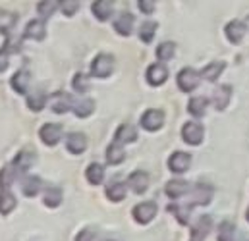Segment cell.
Masks as SVG:
<instances>
[{"label": "cell", "instance_id": "cell-1", "mask_svg": "<svg viewBox=\"0 0 249 241\" xmlns=\"http://www.w3.org/2000/svg\"><path fill=\"white\" fill-rule=\"evenodd\" d=\"M114 71V58L108 54H99L91 64V73L95 77H108Z\"/></svg>", "mask_w": 249, "mask_h": 241}, {"label": "cell", "instance_id": "cell-2", "mask_svg": "<svg viewBox=\"0 0 249 241\" xmlns=\"http://www.w3.org/2000/svg\"><path fill=\"white\" fill-rule=\"evenodd\" d=\"M35 160H37V155H35L33 151H19L18 156L14 158V164H12L14 174H16V176L25 174V172L35 164Z\"/></svg>", "mask_w": 249, "mask_h": 241}, {"label": "cell", "instance_id": "cell-3", "mask_svg": "<svg viewBox=\"0 0 249 241\" xmlns=\"http://www.w3.org/2000/svg\"><path fill=\"white\" fill-rule=\"evenodd\" d=\"M199 79H201V73H197L193 68H184V69L178 73V87H180V91L189 93V91L197 89Z\"/></svg>", "mask_w": 249, "mask_h": 241}, {"label": "cell", "instance_id": "cell-4", "mask_svg": "<svg viewBox=\"0 0 249 241\" xmlns=\"http://www.w3.org/2000/svg\"><path fill=\"white\" fill-rule=\"evenodd\" d=\"M155 216H157V205L153 201H147V203L133 207V218L137 224H149Z\"/></svg>", "mask_w": 249, "mask_h": 241}, {"label": "cell", "instance_id": "cell-5", "mask_svg": "<svg viewBox=\"0 0 249 241\" xmlns=\"http://www.w3.org/2000/svg\"><path fill=\"white\" fill-rule=\"evenodd\" d=\"M203 135H205V129L197 121H187L182 127V139L187 145H199L203 141Z\"/></svg>", "mask_w": 249, "mask_h": 241}, {"label": "cell", "instance_id": "cell-6", "mask_svg": "<svg viewBox=\"0 0 249 241\" xmlns=\"http://www.w3.org/2000/svg\"><path fill=\"white\" fill-rule=\"evenodd\" d=\"M49 103H51V108L56 112V114H66L68 110H73V99L68 95V93H64V91H56L51 99H49Z\"/></svg>", "mask_w": 249, "mask_h": 241}, {"label": "cell", "instance_id": "cell-7", "mask_svg": "<svg viewBox=\"0 0 249 241\" xmlns=\"http://www.w3.org/2000/svg\"><path fill=\"white\" fill-rule=\"evenodd\" d=\"M41 135V141L49 147H54L60 139H62V125L60 123H45L39 131Z\"/></svg>", "mask_w": 249, "mask_h": 241}, {"label": "cell", "instance_id": "cell-8", "mask_svg": "<svg viewBox=\"0 0 249 241\" xmlns=\"http://www.w3.org/2000/svg\"><path fill=\"white\" fill-rule=\"evenodd\" d=\"M166 79H168V68L162 62H157V64H151L149 66V69H147V81L153 87L162 85Z\"/></svg>", "mask_w": 249, "mask_h": 241}, {"label": "cell", "instance_id": "cell-9", "mask_svg": "<svg viewBox=\"0 0 249 241\" xmlns=\"http://www.w3.org/2000/svg\"><path fill=\"white\" fill-rule=\"evenodd\" d=\"M211 199H213V187L209 183L201 181V183H197L193 187V195L189 199V207H193V205H209Z\"/></svg>", "mask_w": 249, "mask_h": 241}, {"label": "cell", "instance_id": "cell-10", "mask_svg": "<svg viewBox=\"0 0 249 241\" xmlns=\"http://www.w3.org/2000/svg\"><path fill=\"white\" fill-rule=\"evenodd\" d=\"M164 123V112L162 110H157V108H151L147 110L143 116H141V125L147 129V131H157L160 129Z\"/></svg>", "mask_w": 249, "mask_h": 241}, {"label": "cell", "instance_id": "cell-11", "mask_svg": "<svg viewBox=\"0 0 249 241\" xmlns=\"http://www.w3.org/2000/svg\"><path fill=\"white\" fill-rule=\"evenodd\" d=\"M211 228H213V218L205 214V216H199V218L195 220V224L191 226L189 234H191L193 241H199V240H203V238H207V236H209Z\"/></svg>", "mask_w": 249, "mask_h": 241}, {"label": "cell", "instance_id": "cell-12", "mask_svg": "<svg viewBox=\"0 0 249 241\" xmlns=\"http://www.w3.org/2000/svg\"><path fill=\"white\" fill-rule=\"evenodd\" d=\"M189 164H191V155L182 153V151L174 153V155L168 158V168H170L172 172H176V174L186 172L187 168H189Z\"/></svg>", "mask_w": 249, "mask_h": 241}, {"label": "cell", "instance_id": "cell-13", "mask_svg": "<svg viewBox=\"0 0 249 241\" xmlns=\"http://www.w3.org/2000/svg\"><path fill=\"white\" fill-rule=\"evenodd\" d=\"M246 33H248V27H246L242 21H238V19H234V21H230V23L226 25V37H228V41L234 43V45H240L242 39L246 37Z\"/></svg>", "mask_w": 249, "mask_h": 241}, {"label": "cell", "instance_id": "cell-14", "mask_svg": "<svg viewBox=\"0 0 249 241\" xmlns=\"http://www.w3.org/2000/svg\"><path fill=\"white\" fill-rule=\"evenodd\" d=\"M66 149L71 155H81L87 149V137L83 133H70L66 139Z\"/></svg>", "mask_w": 249, "mask_h": 241}, {"label": "cell", "instance_id": "cell-15", "mask_svg": "<svg viewBox=\"0 0 249 241\" xmlns=\"http://www.w3.org/2000/svg\"><path fill=\"white\" fill-rule=\"evenodd\" d=\"M127 185L135 191V193H145L147 187H149V176L141 170H135L133 174H129L127 178Z\"/></svg>", "mask_w": 249, "mask_h": 241}, {"label": "cell", "instance_id": "cell-16", "mask_svg": "<svg viewBox=\"0 0 249 241\" xmlns=\"http://www.w3.org/2000/svg\"><path fill=\"white\" fill-rule=\"evenodd\" d=\"M133 21H135V17H133L129 12L120 14V17L114 21V29H116V33L122 35V37L131 35V31H133Z\"/></svg>", "mask_w": 249, "mask_h": 241}, {"label": "cell", "instance_id": "cell-17", "mask_svg": "<svg viewBox=\"0 0 249 241\" xmlns=\"http://www.w3.org/2000/svg\"><path fill=\"white\" fill-rule=\"evenodd\" d=\"M29 81H31V75L25 71V69H19V71H16L14 73V77L10 79V83H12V89L16 91V93H27V89H29Z\"/></svg>", "mask_w": 249, "mask_h": 241}, {"label": "cell", "instance_id": "cell-18", "mask_svg": "<svg viewBox=\"0 0 249 241\" xmlns=\"http://www.w3.org/2000/svg\"><path fill=\"white\" fill-rule=\"evenodd\" d=\"M135 139H137V131H135V127H133L131 123H122V125L116 129V133H114V141L120 143V145H124V143H133Z\"/></svg>", "mask_w": 249, "mask_h": 241}, {"label": "cell", "instance_id": "cell-19", "mask_svg": "<svg viewBox=\"0 0 249 241\" xmlns=\"http://www.w3.org/2000/svg\"><path fill=\"white\" fill-rule=\"evenodd\" d=\"M27 39H33V41H43L45 35H47V29H45V23L41 19H33L27 23L25 27V33H23Z\"/></svg>", "mask_w": 249, "mask_h": 241}, {"label": "cell", "instance_id": "cell-20", "mask_svg": "<svg viewBox=\"0 0 249 241\" xmlns=\"http://www.w3.org/2000/svg\"><path fill=\"white\" fill-rule=\"evenodd\" d=\"M230 97H232V87L230 85H220L214 91V106L216 110H224L230 104Z\"/></svg>", "mask_w": 249, "mask_h": 241}, {"label": "cell", "instance_id": "cell-21", "mask_svg": "<svg viewBox=\"0 0 249 241\" xmlns=\"http://www.w3.org/2000/svg\"><path fill=\"white\" fill-rule=\"evenodd\" d=\"M164 191H166V195L170 199H180V197H184L187 191H189V185L184 180H172L166 183Z\"/></svg>", "mask_w": 249, "mask_h": 241}, {"label": "cell", "instance_id": "cell-22", "mask_svg": "<svg viewBox=\"0 0 249 241\" xmlns=\"http://www.w3.org/2000/svg\"><path fill=\"white\" fill-rule=\"evenodd\" d=\"M41 187H43V181L37 176H27L21 180V193L25 197H35L41 191Z\"/></svg>", "mask_w": 249, "mask_h": 241}, {"label": "cell", "instance_id": "cell-23", "mask_svg": "<svg viewBox=\"0 0 249 241\" xmlns=\"http://www.w3.org/2000/svg\"><path fill=\"white\" fill-rule=\"evenodd\" d=\"M91 8H93V14L97 16V19H101V21L110 19V16L114 14V12H112V10H114V4L108 2V0H99V2H95Z\"/></svg>", "mask_w": 249, "mask_h": 241}, {"label": "cell", "instance_id": "cell-24", "mask_svg": "<svg viewBox=\"0 0 249 241\" xmlns=\"http://www.w3.org/2000/svg\"><path fill=\"white\" fill-rule=\"evenodd\" d=\"M125 158V151L122 149V145L120 143H112V145H108V149H107V160H108V164H112V166H116V164H122Z\"/></svg>", "mask_w": 249, "mask_h": 241}, {"label": "cell", "instance_id": "cell-25", "mask_svg": "<svg viewBox=\"0 0 249 241\" xmlns=\"http://www.w3.org/2000/svg\"><path fill=\"white\" fill-rule=\"evenodd\" d=\"M85 178L89 183H93V185H99V183H103L105 180V166L103 164H89L87 166V170H85Z\"/></svg>", "mask_w": 249, "mask_h": 241}, {"label": "cell", "instance_id": "cell-26", "mask_svg": "<svg viewBox=\"0 0 249 241\" xmlns=\"http://www.w3.org/2000/svg\"><path fill=\"white\" fill-rule=\"evenodd\" d=\"M16 205H18V201L10 193V189H0V212L8 214V212H12L16 208Z\"/></svg>", "mask_w": 249, "mask_h": 241}, {"label": "cell", "instance_id": "cell-27", "mask_svg": "<svg viewBox=\"0 0 249 241\" xmlns=\"http://www.w3.org/2000/svg\"><path fill=\"white\" fill-rule=\"evenodd\" d=\"M224 68H226L224 62H211L209 66L203 68L201 75H203L205 79H209V81H214V79H218V75L224 71Z\"/></svg>", "mask_w": 249, "mask_h": 241}, {"label": "cell", "instance_id": "cell-28", "mask_svg": "<svg viewBox=\"0 0 249 241\" xmlns=\"http://www.w3.org/2000/svg\"><path fill=\"white\" fill-rule=\"evenodd\" d=\"M93 110H95V101H91V99H83L73 104V112L77 118H87L93 114Z\"/></svg>", "mask_w": 249, "mask_h": 241}, {"label": "cell", "instance_id": "cell-29", "mask_svg": "<svg viewBox=\"0 0 249 241\" xmlns=\"http://www.w3.org/2000/svg\"><path fill=\"white\" fill-rule=\"evenodd\" d=\"M45 104H47V95L43 91H35L33 95L27 97V106L33 112H41L45 108Z\"/></svg>", "mask_w": 249, "mask_h": 241}, {"label": "cell", "instance_id": "cell-30", "mask_svg": "<svg viewBox=\"0 0 249 241\" xmlns=\"http://www.w3.org/2000/svg\"><path fill=\"white\" fill-rule=\"evenodd\" d=\"M207 99L205 97H193L189 103H187V110H189V114L191 116H203L205 114V110H207Z\"/></svg>", "mask_w": 249, "mask_h": 241}, {"label": "cell", "instance_id": "cell-31", "mask_svg": "<svg viewBox=\"0 0 249 241\" xmlns=\"http://www.w3.org/2000/svg\"><path fill=\"white\" fill-rule=\"evenodd\" d=\"M125 193H127V189H125V183H122V181H114V183H110V185L107 187V195H108V199L114 201V203L122 201L125 197Z\"/></svg>", "mask_w": 249, "mask_h": 241}, {"label": "cell", "instance_id": "cell-32", "mask_svg": "<svg viewBox=\"0 0 249 241\" xmlns=\"http://www.w3.org/2000/svg\"><path fill=\"white\" fill-rule=\"evenodd\" d=\"M62 197L64 193L60 187H49L45 191V205L51 207V208H54V207H58L62 203Z\"/></svg>", "mask_w": 249, "mask_h": 241}, {"label": "cell", "instance_id": "cell-33", "mask_svg": "<svg viewBox=\"0 0 249 241\" xmlns=\"http://www.w3.org/2000/svg\"><path fill=\"white\" fill-rule=\"evenodd\" d=\"M174 52H176V45L174 43H160L159 47H157V56L160 58L162 62L166 60H172L174 58Z\"/></svg>", "mask_w": 249, "mask_h": 241}, {"label": "cell", "instance_id": "cell-34", "mask_svg": "<svg viewBox=\"0 0 249 241\" xmlns=\"http://www.w3.org/2000/svg\"><path fill=\"white\" fill-rule=\"evenodd\" d=\"M157 23H153V21H147V23H143L141 25V29H139V39L147 45V43H151L153 41V35L157 33Z\"/></svg>", "mask_w": 249, "mask_h": 241}, {"label": "cell", "instance_id": "cell-35", "mask_svg": "<svg viewBox=\"0 0 249 241\" xmlns=\"http://www.w3.org/2000/svg\"><path fill=\"white\" fill-rule=\"evenodd\" d=\"M189 210H191L189 205H170V207H168V212H172L174 216H178V220H180L182 224H187Z\"/></svg>", "mask_w": 249, "mask_h": 241}, {"label": "cell", "instance_id": "cell-36", "mask_svg": "<svg viewBox=\"0 0 249 241\" xmlns=\"http://www.w3.org/2000/svg\"><path fill=\"white\" fill-rule=\"evenodd\" d=\"M234 232H236V226L232 222H222L218 226V241H232L234 240Z\"/></svg>", "mask_w": 249, "mask_h": 241}, {"label": "cell", "instance_id": "cell-37", "mask_svg": "<svg viewBox=\"0 0 249 241\" xmlns=\"http://www.w3.org/2000/svg\"><path fill=\"white\" fill-rule=\"evenodd\" d=\"M71 85H73V89H75L77 93H87V91H89V77H87L85 73H75Z\"/></svg>", "mask_w": 249, "mask_h": 241}, {"label": "cell", "instance_id": "cell-38", "mask_svg": "<svg viewBox=\"0 0 249 241\" xmlns=\"http://www.w3.org/2000/svg\"><path fill=\"white\" fill-rule=\"evenodd\" d=\"M56 6H58V2H54V0H51V2H39L37 4V10H39V14L43 17H51L53 12L56 10Z\"/></svg>", "mask_w": 249, "mask_h": 241}, {"label": "cell", "instance_id": "cell-39", "mask_svg": "<svg viewBox=\"0 0 249 241\" xmlns=\"http://www.w3.org/2000/svg\"><path fill=\"white\" fill-rule=\"evenodd\" d=\"M14 180H16L14 170H12V168H4V170L0 172V189H8Z\"/></svg>", "mask_w": 249, "mask_h": 241}, {"label": "cell", "instance_id": "cell-40", "mask_svg": "<svg viewBox=\"0 0 249 241\" xmlns=\"http://www.w3.org/2000/svg\"><path fill=\"white\" fill-rule=\"evenodd\" d=\"M60 6H62V10L66 16H73V14L79 10V2H70V0H66V2H62Z\"/></svg>", "mask_w": 249, "mask_h": 241}, {"label": "cell", "instance_id": "cell-41", "mask_svg": "<svg viewBox=\"0 0 249 241\" xmlns=\"http://www.w3.org/2000/svg\"><path fill=\"white\" fill-rule=\"evenodd\" d=\"M137 6H139V10H141L143 14H153L155 8H157V4L151 2V0H141V2H137Z\"/></svg>", "mask_w": 249, "mask_h": 241}, {"label": "cell", "instance_id": "cell-42", "mask_svg": "<svg viewBox=\"0 0 249 241\" xmlns=\"http://www.w3.org/2000/svg\"><path fill=\"white\" fill-rule=\"evenodd\" d=\"M75 241H95V232H93L91 228H85V230H81V232L77 234Z\"/></svg>", "mask_w": 249, "mask_h": 241}, {"label": "cell", "instance_id": "cell-43", "mask_svg": "<svg viewBox=\"0 0 249 241\" xmlns=\"http://www.w3.org/2000/svg\"><path fill=\"white\" fill-rule=\"evenodd\" d=\"M8 52H10V51L0 49V73L8 69Z\"/></svg>", "mask_w": 249, "mask_h": 241}, {"label": "cell", "instance_id": "cell-44", "mask_svg": "<svg viewBox=\"0 0 249 241\" xmlns=\"http://www.w3.org/2000/svg\"><path fill=\"white\" fill-rule=\"evenodd\" d=\"M2 16H4V12H0V19H2Z\"/></svg>", "mask_w": 249, "mask_h": 241}, {"label": "cell", "instance_id": "cell-45", "mask_svg": "<svg viewBox=\"0 0 249 241\" xmlns=\"http://www.w3.org/2000/svg\"><path fill=\"white\" fill-rule=\"evenodd\" d=\"M248 220H249V208H248Z\"/></svg>", "mask_w": 249, "mask_h": 241}]
</instances>
